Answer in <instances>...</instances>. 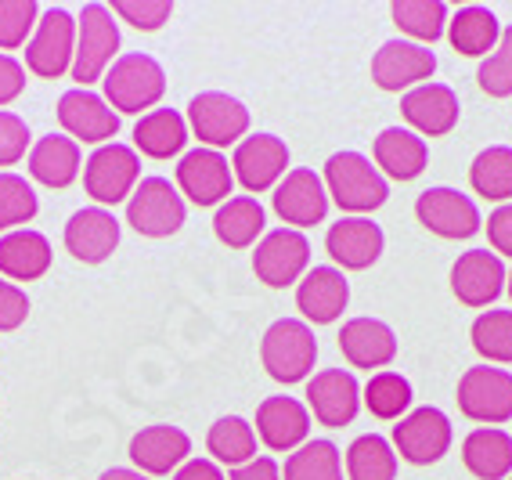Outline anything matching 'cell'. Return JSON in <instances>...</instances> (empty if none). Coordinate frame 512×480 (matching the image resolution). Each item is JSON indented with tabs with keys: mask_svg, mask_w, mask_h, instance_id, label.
I'll use <instances>...</instances> for the list:
<instances>
[{
	"mask_svg": "<svg viewBox=\"0 0 512 480\" xmlns=\"http://www.w3.org/2000/svg\"><path fill=\"white\" fill-rule=\"evenodd\" d=\"M473 347L480 358L512 365V311H484L473 322Z\"/></svg>",
	"mask_w": 512,
	"mask_h": 480,
	"instance_id": "ab89813d",
	"label": "cell"
},
{
	"mask_svg": "<svg viewBox=\"0 0 512 480\" xmlns=\"http://www.w3.org/2000/svg\"><path fill=\"white\" fill-rule=\"evenodd\" d=\"M188 141V123L177 109H156L141 116L134 127V145L148 159H170L177 156Z\"/></svg>",
	"mask_w": 512,
	"mask_h": 480,
	"instance_id": "d6a6232c",
	"label": "cell"
},
{
	"mask_svg": "<svg viewBox=\"0 0 512 480\" xmlns=\"http://www.w3.org/2000/svg\"><path fill=\"white\" fill-rule=\"evenodd\" d=\"M365 405L375 419H401L412 405V383L401 372H375L365 383Z\"/></svg>",
	"mask_w": 512,
	"mask_h": 480,
	"instance_id": "f35d334b",
	"label": "cell"
},
{
	"mask_svg": "<svg viewBox=\"0 0 512 480\" xmlns=\"http://www.w3.org/2000/svg\"><path fill=\"white\" fill-rule=\"evenodd\" d=\"M101 480H148V477L141 470H119V466H116V470L101 473Z\"/></svg>",
	"mask_w": 512,
	"mask_h": 480,
	"instance_id": "816d5d0a",
	"label": "cell"
},
{
	"mask_svg": "<svg viewBox=\"0 0 512 480\" xmlns=\"http://www.w3.org/2000/svg\"><path fill=\"white\" fill-rule=\"evenodd\" d=\"M105 102L116 112H141L152 109L166 94V73L152 55H123L105 73Z\"/></svg>",
	"mask_w": 512,
	"mask_h": 480,
	"instance_id": "7a4b0ae2",
	"label": "cell"
},
{
	"mask_svg": "<svg viewBox=\"0 0 512 480\" xmlns=\"http://www.w3.org/2000/svg\"><path fill=\"white\" fill-rule=\"evenodd\" d=\"M451 289L466 307H487L494 304L505 289V268L498 253L469 250L455 260L451 268Z\"/></svg>",
	"mask_w": 512,
	"mask_h": 480,
	"instance_id": "44dd1931",
	"label": "cell"
},
{
	"mask_svg": "<svg viewBox=\"0 0 512 480\" xmlns=\"http://www.w3.org/2000/svg\"><path fill=\"white\" fill-rule=\"evenodd\" d=\"M476 84L491 98H509L512 94V26L502 29V40L476 69Z\"/></svg>",
	"mask_w": 512,
	"mask_h": 480,
	"instance_id": "b9f144b4",
	"label": "cell"
},
{
	"mask_svg": "<svg viewBox=\"0 0 512 480\" xmlns=\"http://www.w3.org/2000/svg\"><path fill=\"white\" fill-rule=\"evenodd\" d=\"M174 480H224V473L213 459H188L174 473Z\"/></svg>",
	"mask_w": 512,
	"mask_h": 480,
	"instance_id": "f907efd6",
	"label": "cell"
},
{
	"mask_svg": "<svg viewBox=\"0 0 512 480\" xmlns=\"http://www.w3.org/2000/svg\"><path fill=\"white\" fill-rule=\"evenodd\" d=\"M509 480H512V477H509Z\"/></svg>",
	"mask_w": 512,
	"mask_h": 480,
	"instance_id": "db71d44e",
	"label": "cell"
},
{
	"mask_svg": "<svg viewBox=\"0 0 512 480\" xmlns=\"http://www.w3.org/2000/svg\"><path fill=\"white\" fill-rule=\"evenodd\" d=\"M29 148V127L15 112L0 109V167H15Z\"/></svg>",
	"mask_w": 512,
	"mask_h": 480,
	"instance_id": "f6af8a7d",
	"label": "cell"
},
{
	"mask_svg": "<svg viewBox=\"0 0 512 480\" xmlns=\"http://www.w3.org/2000/svg\"><path fill=\"white\" fill-rule=\"evenodd\" d=\"M47 268H51V242L40 231L19 228L0 239V275L15 282H33L47 275Z\"/></svg>",
	"mask_w": 512,
	"mask_h": 480,
	"instance_id": "f1b7e54d",
	"label": "cell"
},
{
	"mask_svg": "<svg viewBox=\"0 0 512 480\" xmlns=\"http://www.w3.org/2000/svg\"><path fill=\"white\" fill-rule=\"evenodd\" d=\"M397 26L415 40H440L448 29V8L440 0H397L390 8Z\"/></svg>",
	"mask_w": 512,
	"mask_h": 480,
	"instance_id": "74e56055",
	"label": "cell"
},
{
	"mask_svg": "<svg viewBox=\"0 0 512 480\" xmlns=\"http://www.w3.org/2000/svg\"><path fill=\"white\" fill-rule=\"evenodd\" d=\"M458 412L473 423H509L512 419V372L476 365L458 379Z\"/></svg>",
	"mask_w": 512,
	"mask_h": 480,
	"instance_id": "9c48e42d",
	"label": "cell"
},
{
	"mask_svg": "<svg viewBox=\"0 0 512 480\" xmlns=\"http://www.w3.org/2000/svg\"><path fill=\"white\" fill-rule=\"evenodd\" d=\"M433 73H437V55L412 40H386L372 58V80L383 91H408V87L415 91Z\"/></svg>",
	"mask_w": 512,
	"mask_h": 480,
	"instance_id": "7c38bea8",
	"label": "cell"
},
{
	"mask_svg": "<svg viewBox=\"0 0 512 480\" xmlns=\"http://www.w3.org/2000/svg\"><path fill=\"white\" fill-rule=\"evenodd\" d=\"M188 123H192L195 138L217 152V148L235 145L238 138H246L249 109L224 91H206L195 94L192 105H188Z\"/></svg>",
	"mask_w": 512,
	"mask_h": 480,
	"instance_id": "30bf717a",
	"label": "cell"
},
{
	"mask_svg": "<svg viewBox=\"0 0 512 480\" xmlns=\"http://www.w3.org/2000/svg\"><path fill=\"white\" fill-rule=\"evenodd\" d=\"M307 405L321 426H350L361 408V387H357L354 372L347 369H325L307 383Z\"/></svg>",
	"mask_w": 512,
	"mask_h": 480,
	"instance_id": "ac0fdd59",
	"label": "cell"
},
{
	"mask_svg": "<svg viewBox=\"0 0 512 480\" xmlns=\"http://www.w3.org/2000/svg\"><path fill=\"white\" fill-rule=\"evenodd\" d=\"M58 123L69 130V138L87 141V145H109L119 134V112H112L105 98L83 87L58 98Z\"/></svg>",
	"mask_w": 512,
	"mask_h": 480,
	"instance_id": "2e32d148",
	"label": "cell"
},
{
	"mask_svg": "<svg viewBox=\"0 0 512 480\" xmlns=\"http://www.w3.org/2000/svg\"><path fill=\"white\" fill-rule=\"evenodd\" d=\"M314 358H318V340H314L311 325L296 322V318L275 322L260 343V361H264L267 376L278 383L307 379V372L314 369Z\"/></svg>",
	"mask_w": 512,
	"mask_h": 480,
	"instance_id": "3957f363",
	"label": "cell"
},
{
	"mask_svg": "<svg viewBox=\"0 0 512 480\" xmlns=\"http://www.w3.org/2000/svg\"><path fill=\"white\" fill-rule=\"evenodd\" d=\"M462 462L480 480H505L512 473V437L498 426H480L462 441Z\"/></svg>",
	"mask_w": 512,
	"mask_h": 480,
	"instance_id": "f546056e",
	"label": "cell"
},
{
	"mask_svg": "<svg viewBox=\"0 0 512 480\" xmlns=\"http://www.w3.org/2000/svg\"><path fill=\"white\" fill-rule=\"evenodd\" d=\"M347 477L350 480H394L397 455L390 441L379 434H361L347 448Z\"/></svg>",
	"mask_w": 512,
	"mask_h": 480,
	"instance_id": "d590c367",
	"label": "cell"
},
{
	"mask_svg": "<svg viewBox=\"0 0 512 480\" xmlns=\"http://www.w3.org/2000/svg\"><path fill=\"white\" fill-rule=\"evenodd\" d=\"M383 228L372 224L368 217H339L325 235V250L339 268L365 271L383 257Z\"/></svg>",
	"mask_w": 512,
	"mask_h": 480,
	"instance_id": "d6986e66",
	"label": "cell"
},
{
	"mask_svg": "<svg viewBox=\"0 0 512 480\" xmlns=\"http://www.w3.org/2000/svg\"><path fill=\"white\" fill-rule=\"evenodd\" d=\"M375 163L394 181H415L426 170V163H430V148H426V141L415 130L386 127L375 138Z\"/></svg>",
	"mask_w": 512,
	"mask_h": 480,
	"instance_id": "4316f807",
	"label": "cell"
},
{
	"mask_svg": "<svg viewBox=\"0 0 512 480\" xmlns=\"http://www.w3.org/2000/svg\"><path fill=\"white\" fill-rule=\"evenodd\" d=\"M505 289H509V296H512V271L505 275Z\"/></svg>",
	"mask_w": 512,
	"mask_h": 480,
	"instance_id": "f5cc1de1",
	"label": "cell"
},
{
	"mask_svg": "<svg viewBox=\"0 0 512 480\" xmlns=\"http://www.w3.org/2000/svg\"><path fill=\"white\" fill-rule=\"evenodd\" d=\"M206 448L217 462L224 466H246L256 459V430L242 416H224L210 426V437H206Z\"/></svg>",
	"mask_w": 512,
	"mask_h": 480,
	"instance_id": "e575fe53",
	"label": "cell"
},
{
	"mask_svg": "<svg viewBox=\"0 0 512 480\" xmlns=\"http://www.w3.org/2000/svg\"><path fill=\"white\" fill-rule=\"evenodd\" d=\"M401 112L419 138H444L455 130L462 105L448 84H422L401 98Z\"/></svg>",
	"mask_w": 512,
	"mask_h": 480,
	"instance_id": "ffe728a7",
	"label": "cell"
},
{
	"mask_svg": "<svg viewBox=\"0 0 512 480\" xmlns=\"http://www.w3.org/2000/svg\"><path fill=\"white\" fill-rule=\"evenodd\" d=\"M469 185L491 203H512V148H484L469 167Z\"/></svg>",
	"mask_w": 512,
	"mask_h": 480,
	"instance_id": "836d02e7",
	"label": "cell"
},
{
	"mask_svg": "<svg viewBox=\"0 0 512 480\" xmlns=\"http://www.w3.org/2000/svg\"><path fill=\"white\" fill-rule=\"evenodd\" d=\"M231 480H282V470H278L275 459L260 455V459L246 462V466H238V470L231 473Z\"/></svg>",
	"mask_w": 512,
	"mask_h": 480,
	"instance_id": "681fc988",
	"label": "cell"
},
{
	"mask_svg": "<svg viewBox=\"0 0 512 480\" xmlns=\"http://www.w3.org/2000/svg\"><path fill=\"white\" fill-rule=\"evenodd\" d=\"M184 195L166 177H145L127 199V224L148 239H166L184 224Z\"/></svg>",
	"mask_w": 512,
	"mask_h": 480,
	"instance_id": "52a82bcc",
	"label": "cell"
},
{
	"mask_svg": "<svg viewBox=\"0 0 512 480\" xmlns=\"http://www.w3.org/2000/svg\"><path fill=\"white\" fill-rule=\"evenodd\" d=\"M141 177V159L130 145H119V141H109L101 145L87 167H83V188L91 195L94 203L105 210V206H116L123 199L134 195V185Z\"/></svg>",
	"mask_w": 512,
	"mask_h": 480,
	"instance_id": "5b68a950",
	"label": "cell"
},
{
	"mask_svg": "<svg viewBox=\"0 0 512 480\" xmlns=\"http://www.w3.org/2000/svg\"><path fill=\"white\" fill-rule=\"evenodd\" d=\"M29 174L47 188H69L80 177V145L65 134H47L29 152Z\"/></svg>",
	"mask_w": 512,
	"mask_h": 480,
	"instance_id": "83f0119b",
	"label": "cell"
},
{
	"mask_svg": "<svg viewBox=\"0 0 512 480\" xmlns=\"http://www.w3.org/2000/svg\"><path fill=\"white\" fill-rule=\"evenodd\" d=\"M177 185H181V192L195 206H217L228 203L231 185H235V170L213 148H192L177 163Z\"/></svg>",
	"mask_w": 512,
	"mask_h": 480,
	"instance_id": "5bb4252c",
	"label": "cell"
},
{
	"mask_svg": "<svg viewBox=\"0 0 512 480\" xmlns=\"http://www.w3.org/2000/svg\"><path fill=\"white\" fill-rule=\"evenodd\" d=\"M350 304V282L339 268H311L296 286V307L314 325L336 322Z\"/></svg>",
	"mask_w": 512,
	"mask_h": 480,
	"instance_id": "d4e9b609",
	"label": "cell"
},
{
	"mask_svg": "<svg viewBox=\"0 0 512 480\" xmlns=\"http://www.w3.org/2000/svg\"><path fill=\"white\" fill-rule=\"evenodd\" d=\"M192 455V437L184 434L181 426H145L130 437V462L138 466L141 473H170L177 466H184Z\"/></svg>",
	"mask_w": 512,
	"mask_h": 480,
	"instance_id": "cb8c5ba5",
	"label": "cell"
},
{
	"mask_svg": "<svg viewBox=\"0 0 512 480\" xmlns=\"http://www.w3.org/2000/svg\"><path fill=\"white\" fill-rule=\"evenodd\" d=\"M339 351L354 369H383L397 358V336L379 318H350L339 333Z\"/></svg>",
	"mask_w": 512,
	"mask_h": 480,
	"instance_id": "484cf974",
	"label": "cell"
},
{
	"mask_svg": "<svg viewBox=\"0 0 512 480\" xmlns=\"http://www.w3.org/2000/svg\"><path fill=\"white\" fill-rule=\"evenodd\" d=\"M307 264H311V242H307L303 231L275 228L256 242L253 271L264 286H271V289L293 286V282H300L303 278Z\"/></svg>",
	"mask_w": 512,
	"mask_h": 480,
	"instance_id": "ba28073f",
	"label": "cell"
},
{
	"mask_svg": "<svg viewBox=\"0 0 512 480\" xmlns=\"http://www.w3.org/2000/svg\"><path fill=\"white\" fill-rule=\"evenodd\" d=\"M448 40L458 55L480 58L498 47L502 26H498V19H494V11L480 8V4H469V8H458L455 19L448 22Z\"/></svg>",
	"mask_w": 512,
	"mask_h": 480,
	"instance_id": "1f68e13d",
	"label": "cell"
},
{
	"mask_svg": "<svg viewBox=\"0 0 512 480\" xmlns=\"http://www.w3.org/2000/svg\"><path fill=\"white\" fill-rule=\"evenodd\" d=\"M76 22L65 8H47L37 22V33L26 44V69L40 80H58L73 69Z\"/></svg>",
	"mask_w": 512,
	"mask_h": 480,
	"instance_id": "8992f818",
	"label": "cell"
},
{
	"mask_svg": "<svg viewBox=\"0 0 512 480\" xmlns=\"http://www.w3.org/2000/svg\"><path fill=\"white\" fill-rule=\"evenodd\" d=\"M37 210H40V199L26 177L0 174V231H8V228L19 231V224L33 221Z\"/></svg>",
	"mask_w": 512,
	"mask_h": 480,
	"instance_id": "60d3db41",
	"label": "cell"
},
{
	"mask_svg": "<svg viewBox=\"0 0 512 480\" xmlns=\"http://www.w3.org/2000/svg\"><path fill=\"white\" fill-rule=\"evenodd\" d=\"M119 51V26L112 19V8L105 4H87L76 26V55H73V80L87 91V84L105 80L112 55Z\"/></svg>",
	"mask_w": 512,
	"mask_h": 480,
	"instance_id": "277c9868",
	"label": "cell"
},
{
	"mask_svg": "<svg viewBox=\"0 0 512 480\" xmlns=\"http://www.w3.org/2000/svg\"><path fill=\"white\" fill-rule=\"evenodd\" d=\"M119 246V221L101 206L76 210L65 224V250L73 253L80 264H101L109 260Z\"/></svg>",
	"mask_w": 512,
	"mask_h": 480,
	"instance_id": "7402d4cb",
	"label": "cell"
},
{
	"mask_svg": "<svg viewBox=\"0 0 512 480\" xmlns=\"http://www.w3.org/2000/svg\"><path fill=\"white\" fill-rule=\"evenodd\" d=\"M487 239H491L494 253L512 257V203L498 206V210L487 217Z\"/></svg>",
	"mask_w": 512,
	"mask_h": 480,
	"instance_id": "7dc6e473",
	"label": "cell"
},
{
	"mask_svg": "<svg viewBox=\"0 0 512 480\" xmlns=\"http://www.w3.org/2000/svg\"><path fill=\"white\" fill-rule=\"evenodd\" d=\"M29 318V296L15 282L0 278V333H15Z\"/></svg>",
	"mask_w": 512,
	"mask_h": 480,
	"instance_id": "bcb514c9",
	"label": "cell"
},
{
	"mask_svg": "<svg viewBox=\"0 0 512 480\" xmlns=\"http://www.w3.org/2000/svg\"><path fill=\"white\" fill-rule=\"evenodd\" d=\"M267 217H264V206L256 203L253 195H235L228 203H220L217 217H213V231H217V239L228 246V250H246L260 239V231H264Z\"/></svg>",
	"mask_w": 512,
	"mask_h": 480,
	"instance_id": "4dcf8cb0",
	"label": "cell"
},
{
	"mask_svg": "<svg viewBox=\"0 0 512 480\" xmlns=\"http://www.w3.org/2000/svg\"><path fill=\"white\" fill-rule=\"evenodd\" d=\"M311 434V412L296 397H267L256 408V437L271 452H293Z\"/></svg>",
	"mask_w": 512,
	"mask_h": 480,
	"instance_id": "603a6c76",
	"label": "cell"
},
{
	"mask_svg": "<svg viewBox=\"0 0 512 480\" xmlns=\"http://www.w3.org/2000/svg\"><path fill=\"white\" fill-rule=\"evenodd\" d=\"M285 480H343V459L332 441H307L285 459Z\"/></svg>",
	"mask_w": 512,
	"mask_h": 480,
	"instance_id": "8d00e7d4",
	"label": "cell"
},
{
	"mask_svg": "<svg viewBox=\"0 0 512 480\" xmlns=\"http://www.w3.org/2000/svg\"><path fill=\"white\" fill-rule=\"evenodd\" d=\"M275 213L285 224H293L296 231L311 228V224H321L325 221V213H329L325 181L307 167L289 170L275 188Z\"/></svg>",
	"mask_w": 512,
	"mask_h": 480,
	"instance_id": "e0dca14e",
	"label": "cell"
},
{
	"mask_svg": "<svg viewBox=\"0 0 512 480\" xmlns=\"http://www.w3.org/2000/svg\"><path fill=\"white\" fill-rule=\"evenodd\" d=\"M40 8L33 0H0V51L22 47L26 37L37 29Z\"/></svg>",
	"mask_w": 512,
	"mask_h": 480,
	"instance_id": "7bdbcfd3",
	"label": "cell"
},
{
	"mask_svg": "<svg viewBox=\"0 0 512 480\" xmlns=\"http://www.w3.org/2000/svg\"><path fill=\"white\" fill-rule=\"evenodd\" d=\"M22 87H26V69H22L11 55L0 51V105L15 102V98L22 94Z\"/></svg>",
	"mask_w": 512,
	"mask_h": 480,
	"instance_id": "c3c4849f",
	"label": "cell"
},
{
	"mask_svg": "<svg viewBox=\"0 0 512 480\" xmlns=\"http://www.w3.org/2000/svg\"><path fill=\"white\" fill-rule=\"evenodd\" d=\"M415 217L440 239H469L480 231V210L458 188H426L415 199Z\"/></svg>",
	"mask_w": 512,
	"mask_h": 480,
	"instance_id": "4fadbf2b",
	"label": "cell"
},
{
	"mask_svg": "<svg viewBox=\"0 0 512 480\" xmlns=\"http://www.w3.org/2000/svg\"><path fill=\"white\" fill-rule=\"evenodd\" d=\"M231 167L246 192H267V188H278V181L285 177L289 148L275 134H249L238 141Z\"/></svg>",
	"mask_w": 512,
	"mask_h": 480,
	"instance_id": "9a60e30c",
	"label": "cell"
},
{
	"mask_svg": "<svg viewBox=\"0 0 512 480\" xmlns=\"http://www.w3.org/2000/svg\"><path fill=\"white\" fill-rule=\"evenodd\" d=\"M325 192L347 213H372L386 203V177L361 152H336L325 163Z\"/></svg>",
	"mask_w": 512,
	"mask_h": 480,
	"instance_id": "6da1fadb",
	"label": "cell"
},
{
	"mask_svg": "<svg viewBox=\"0 0 512 480\" xmlns=\"http://www.w3.org/2000/svg\"><path fill=\"white\" fill-rule=\"evenodd\" d=\"M394 448L412 466H433L451 448V419L440 408H415L394 426Z\"/></svg>",
	"mask_w": 512,
	"mask_h": 480,
	"instance_id": "8fae6325",
	"label": "cell"
},
{
	"mask_svg": "<svg viewBox=\"0 0 512 480\" xmlns=\"http://www.w3.org/2000/svg\"><path fill=\"white\" fill-rule=\"evenodd\" d=\"M119 19L130 22L134 29H145V33H156L163 22H170L174 15V4L170 0H116L112 4Z\"/></svg>",
	"mask_w": 512,
	"mask_h": 480,
	"instance_id": "ee69618b",
	"label": "cell"
}]
</instances>
